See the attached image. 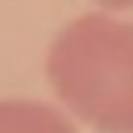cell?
<instances>
[{"instance_id": "6da1fadb", "label": "cell", "mask_w": 133, "mask_h": 133, "mask_svg": "<svg viewBox=\"0 0 133 133\" xmlns=\"http://www.w3.org/2000/svg\"><path fill=\"white\" fill-rule=\"evenodd\" d=\"M44 73L76 121L95 133H133V19L76 16L54 35Z\"/></svg>"}, {"instance_id": "7a4b0ae2", "label": "cell", "mask_w": 133, "mask_h": 133, "mask_svg": "<svg viewBox=\"0 0 133 133\" xmlns=\"http://www.w3.org/2000/svg\"><path fill=\"white\" fill-rule=\"evenodd\" d=\"M0 133H76L73 121L35 98H0Z\"/></svg>"}, {"instance_id": "3957f363", "label": "cell", "mask_w": 133, "mask_h": 133, "mask_svg": "<svg viewBox=\"0 0 133 133\" xmlns=\"http://www.w3.org/2000/svg\"><path fill=\"white\" fill-rule=\"evenodd\" d=\"M105 13H121V10H133V0H95Z\"/></svg>"}]
</instances>
